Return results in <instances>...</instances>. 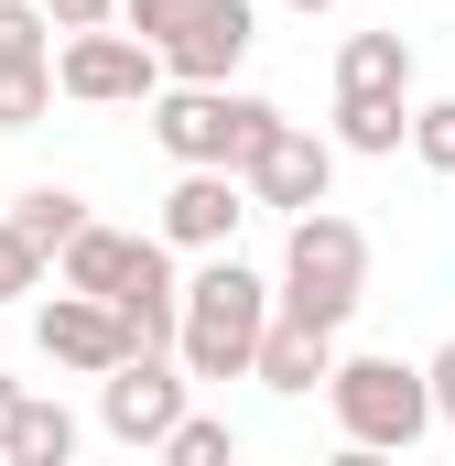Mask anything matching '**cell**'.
<instances>
[{
	"label": "cell",
	"instance_id": "obj_7",
	"mask_svg": "<svg viewBox=\"0 0 455 466\" xmlns=\"http://www.w3.org/2000/svg\"><path fill=\"white\" fill-rule=\"evenodd\" d=\"M249 44H260V11H249V0H196L152 55H163V76H174V87H228Z\"/></svg>",
	"mask_w": 455,
	"mask_h": 466
},
{
	"label": "cell",
	"instance_id": "obj_8",
	"mask_svg": "<svg viewBox=\"0 0 455 466\" xmlns=\"http://www.w3.org/2000/svg\"><path fill=\"white\" fill-rule=\"evenodd\" d=\"M238 185H249L260 207H282V218H315V207H326V185H337V141H326V130H304V119H282V130H271V152H260Z\"/></svg>",
	"mask_w": 455,
	"mask_h": 466
},
{
	"label": "cell",
	"instance_id": "obj_25",
	"mask_svg": "<svg viewBox=\"0 0 455 466\" xmlns=\"http://www.w3.org/2000/svg\"><path fill=\"white\" fill-rule=\"evenodd\" d=\"M22 401H33V390H22V380H0V445H11V423H22Z\"/></svg>",
	"mask_w": 455,
	"mask_h": 466
},
{
	"label": "cell",
	"instance_id": "obj_3",
	"mask_svg": "<svg viewBox=\"0 0 455 466\" xmlns=\"http://www.w3.org/2000/svg\"><path fill=\"white\" fill-rule=\"evenodd\" d=\"M358 293H369V228L337 218V207L293 218V238H282V315L337 337L347 315H358Z\"/></svg>",
	"mask_w": 455,
	"mask_h": 466
},
{
	"label": "cell",
	"instance_id": "obj_14",
	"mask_svg": "<svg viewBox=\"0 0 455 466\" xmlns=\"http://www.w3.org/2000/svg\"><path fill=\"white\" fill-rule=\"evenodd\" d=\"M130 260H141V238H130V228H87L76 249H66V260H55V282H66V293H98V304H109L119 282H130Z\"/></svg>",
	"mask_w": 455,
	"mask_h": 466
},
{
	"label": "cell",
	"instance_id": "obj_16",
	"mask_svg": "<svg viewBox=\"0 0 455 466\" xmlns=\"http://www.w3.org/2000/svg\"><path fill=\"white\" fill-rule=\"evenodd\" d=\"M66 44H55V22H44V0H0V76L11 66H55Z\"/></svg>",
	"mask_w": 455,
	"mask_h": 466
},
{
	"label": "cell",
	"instance_id": "obj_21",
	"mask_svg": "<svg viewBox=\"0 0 455 466\" xmlns=\"http://www.w3.org/2000/svg\"><path fill=\"white\" fill-rule=\"evenodd\" d=\"M11 293H44V249L0 218V304H11Z\"/></svg>",
	"mask_w": 455,
	"mask_h": 466
},
{
	"label": "cell",
	"instance_id": "obj_5",
	"mask_svg": "<svg viewBox=\"0 0 455 466\" xmlns=\"http://www.w3.org/2000/svg\"><path fill=\"white\" fill-rule=\"evenodd\" d=\"M185 390H196V369H185V358H130V369L98 380V423H109L119 445H152V456H163V445L185 434V412H196Z\"/></svg>",
	"mask_w": 455,
	"mask_h": 466
},
{
	"label": "cell",
	"instance_id": "obj_23",
	"mask_svg": "<svg viewBox=\"0 0 455 466\" xmlns=\"http://www.w3.org/2000/svg\"><path fill=\"white\" fill-rule=\"evenodd\" d=\"M185 11H196V0H119V22H130V33H141V44H163V33H174V22H185Z\"/></svg>",
	"mask_w": 455,
	"mask_h": 466
},
{
	"label": "cell",
	"instance_id": "obj_9",
	"mask_svg": "<svg viewBox=\"0 0 455 466\" xmlns=\"http://www.w3.org/2000/svg\"><path fill=\"white\" fill-rule=\"evenodd\" d=\"M33 337H44V358H55V369H76V380H109V369H130L119 304H98V293H55V304L33 315Z\"/></svg>",
	"mask_w": 455,
	"mask_h": 466
},
{
	"label": "cell",
	"instance_id": "obj_26",
	"mask_svg": "<svg viewBox=\"0 0 455 466\" xmlns=\"http://www.w3.org/2000/svg\"><path fill=\"white\" fill-rule=\"evenodd\" d=\"M326 466H401V456H379V445H337Z\"/></svg>",
	"mask_w": 455,
	"mask_h": 466
},
{
	"label": "cell",
	"instance_id": "obj_4",
	"mask_svg": "<svg viewBox=\"0 0 455 466\" xmlns=\"http://www.w3.org/2000/svg\"><path fill=\"white\" fill-rule=\"evenodd\" d=\"M326 412H337L347 445H379V456H412L434 434V380L401 369V358H337L326 380Z\"/></svg>",
	"mask_w": 455,
	"mask_h": 466
},
{
	"label": "cell",
	"instance_id": "obj_17",
	"mask_svg": "<svg viewBox=\"0 0 455 466\" xmlns=\"http://www.w3.org/2000/svg\"><path fill=\"white\" fill-rule=\"evenodd\" d=\"M412 141V109H337V152H369V163H390Z\"/></svg>",
	"mask_w": 455,
	"mask_h": 466
},
{
	"label": "cell",
	"instance_id": "obj_18",
	"mask_svg": "<svg viewBox=\"0 0 455 466\" xmlns=\"http://www.w3.org/2000/svg\"><path fill=\"white\" fill-rule=\"evenodd\" d=\"M163 466H238V434H228V412H185V434L163 445Z\"/></svg>",
	"mask_w": 455,
	"mask_h": 466
},
{
	"label": "cell",
	"instance_id": "obj_11",
	"mask_svg": "<svg viewBox=\"0 0 455 466\" xmlns=\"http://www.w3.org/2000/svg\"><path fill=\"white\" fill-rule=\"evenodd\" d=\"M412 98V44L401 33H347L337 44V109H401Z\"/></svg>",
	"mask_w": 455,
	"mask_h": 466
},
{
	"label": "cell",
	"instance_id": "obj_22",
	"mask_svg": "<svg viewBox=\"0 0 455 466\" xmlns=\"http://www.w3.org/2000/svg\"><path fill=\"white\" fill-rule=\"evenodd\" d=\"M44 22L76 44V33H109V22H119V0H44Z\"/></svg>",
	"mask_w": 455,
	"mask_h": 466
},
{
	"label": "cell",
	"instance_id": "obj_20",
	"mask_svg": "<svg viewBox=\"0 0 455 466\" xmlns=\"http://www.w3.org/2000/svg\"><path fill=\"white\" fill-rule=\"evenodd\" d=\"M412 163L423 174H455V98H423L412 109Z\"/></svg>",
	"mask_w": 455,
	"mask_h": 466
},
{
	"label": "cell",
	"instance_id": "obj_24",
	"mask_svg": "<svg viewBox=\"0 0 455 466\" xmlns=\"http://www.w3.org/2000/svg\"><path fill=\"white\" fill-rule=\"evenodd\" d=\"M423 380H434V423H455V337L423 358Z\"/></svg>",
	"mask_w": 455,
	"mask_h": 466
},
{
	"label": "cell",
	"instance_id": "obj_1",
	"mask_svg": "<svg viewBox=\"0 0 455 466\" xmlns=\"http://www.w3.org/2000/svg\"><path fill=\"white\" fill-rule=\"evenodd\" d=\"M271 315H282V293H271L249 260H228V249H217V260L185 282V348H174V358H185L196 380H249Z\"/></svg>",
	"mask_w": 455,
	"mask_h": 466
},
{
	"label": "cell",
	"instance_id": "obj_12",
	"mask_svg": "<svg viewBox=\"0 0 455 466\" xmlns=\"http://www.w3.org/2000/svg\"><path fill=\"white\" fill-rule=\"evenodd\" d=\"M249 380H271L282 401H304V390H326V380H337V337H326V326L271 315V337H260V369H249Z\"/></svg>",
	"mask_w": 455,
	"mask_h": 466
},
{
	"label": "cell",
	"instance_id": "obj_27",
	"mask_svg": "<svg viewBox=\"0 0 455 466\" xmlns=\"http://www.w3.org/2000/svg\"><path fill=\"white\" fill-rule=\"evenodd\" d=\"M293 11H337V0H293Z\"/></svg>",
	"mask_w": 455,
	"mask_h": 466
},
{
	"label": "cell",
	"instance_id": "obj_13",
	"mask_svg": "<svg viewBox=\"0 0 455 466\" xmlns=\"http://www.w3.org/2000/svg\"><path fill=\"white\" fill-rule=\"evenodd\" d=\"M11 228L33 238V249H44V260H66V249H76V238L98 228V218H87V196H76V185H33V196H22V207H11Z\"/></svg>",
	"mask_w": 455,
	"mask_h": 466
},
{
	"label": "cell",
	"instance_id": "obj_6",
	"mask_svg": "<svg viewBox=\"0 0 455 466\" xmlns=\"http://www.w3.org/2000/svg\"><path fill=\"white\" fill-rule=\"evenodd\" d=\"M55 87H66L76 109H141V98H163V55H152L141 33H76V44L55 55Z\"/></svg>",
	"mask_w": 455,
	"mask_h": 466
},
{
	"label": "cell",
	"instance_id": "obj_10",
	"mask_svg": "<svg viewBox=\"0 0 455 466\" xmlns=\"http://www.w3.org/2000/svg\"><path fill=\"white\" fill-rule=\"evenodd\" d=\"M249 218V185L238 174H174V196H163V249H207L217 260L228 238Z\"/></svg>",
	"mask_w": 455,
	"mask_h": 466
},
{
	"label": "cell",
	"instance_id": "obj_19",
	"mask_svg": "<svg viewBox=\"0 0 455 466\" xmlns=\"http://www.w3.org/2000/svg\"><path fill=\"white\" fill-rule=\"evenodd\" d=\"M55 98H66V87H55V66H11V76H0V130H33Z\"/></svg>",
	"mask_w": 455,
	"mask_h": 466
},
{
	"label": "cell",
	"instance_id": "obj_2",
	"mask_svg": "<svg viewBox=\"0 0 455 466\" xmlns=\"http://www.w3.org/2000/svg\"><path fill=\"white\" fill-rule=\"evenodd\" d=\"M271 130H282V109L238 98V87H174V98H152V141L185 174H249L271 152Z\"/></svg>",
	"mask_w": 455,
	"mask_h": 466
},
{
	"label": "cell",
	"instance_id": "obj_15",
	"mask_svg": "<svg viewBox=\"0 0 455 466\" xmlns=\"http://www.w3.org/2000/svg\"><path fill=\"white\" fill-rule=\"evenodd\" d=\"M0 456H11V466H76V412H66V401H44V390H33V401H22V423H11V445H0Z\"/></svg>",
	"mask_w": 455,
	"mask_h": 466
}]
</instances>
